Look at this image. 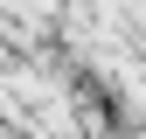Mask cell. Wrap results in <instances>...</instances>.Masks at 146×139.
I'll list each match as a JSON object with an SVG mask.
<instances>
[{"label":"cell","instance_id":"cell-1","mask_svg":"<svg viewBox=\"0 0 146 139\" xmlns=\"http://www.w3.org/2000/svg\"><path fill=\"white\" fill-rule=\"evenodd\" d=\"M7 70H14V42L0 35V91H7Z\"/></svg>","mask_w":146,"mask_h":139}]
</instances>
